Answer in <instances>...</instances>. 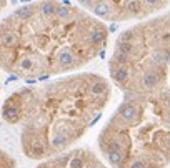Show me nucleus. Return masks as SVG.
I'll return each mask as SVG.
<instances>
[{"label": "nucleus", "mask_w": 170, "mask_h": 168, "mask_svg": "<svg viewBox=\"0 0 170 168\" xmlns=\"http://www.w3.org/2000/svg\"><path fill=\"white\" fill-rule=\"evenodd\" d=\"M107 42V25L80 5L32 2L0 20V70L25 80L72 73Z\"/></svg>", "instance_id": "1"}, {"label": "nucleus", "mask_w": 170, "mask_h": 168, "mask_svg": "<svg viewBox=\"0 0 170 168\" xmlns=\"http://www.w3.org/2000/svg\"><path fill=\"white\" fill-rule=\"evenodd\" d=\"M110 98L109 78L92 72L72 73L14 92L3 102L2 117L20 126V145L28 158L48 160L80 140Z\"/></svg>", "instance_id": "2"}, {"label": "nucleus", "mask_w": 170, "mask_h": 168, "mask_svg": "<svg viewBox=\"0 0 170 168\" xmlns=\"http://www.w3.org/2000/svg\"><path fill=\"white\" fill-rule=\"evenodd\" d=\"M112 168H165L170 163V82L123 92L98 135Z\"/></svg>", "instance_id": "3"}, {"label": "nucleus", "mask_w": 170, "mask_h": 168, "mask_svg": "<svg viewBox=\"0 0 170 168\" xmlns=\"http://www.w3.org/2000/svg\"><path fill=\"white\" fill-rule=\"evenodd\" d=\"M87 12L107 22H125L140 20L168 7V2H80Z\"/></svg>", "instance_id": "4"}, {"label": "nucleus", "mask_w": 170, "mask_h": 168, "mask_svg": "<svg viewBox=\"0 0 170 168\" xmlns=\"http://www.w3.org/2000/svg\"><path fill=\"white\" fill-rule=\"evenodd\" d=\"M35 168H110L89 148H75L44 160Z\"/></svg>", "instance_id": "5"}, {"label": "nucleus", "mask_w": 170, "mask_h": 168, "mask_svg": "<svg viewBox=\"0 0 170 168\" xmlns=\"http://www.w3.org/2000/svg\"><path fill=\"white\" fill-rule=\"evenodd\" d=\"M157 18H159V25H160V37H162L164 52H165V57H167V62L170 67V10L164 12Z\"/></svg>", "instance_id": "6"}, {"label": "nucleus", "mask_w": 170, "mask_h": 168, "mask_svg": "<svg viewBox=\"0 0 170 168\" xmlns=\"http://www.w3.org/2000/svg\"><path fill=\"white\" fill-rule=\"evenodd\" d=\"M15 166H17L15 158L0 148V168H15Z\"/></svg>", "instance_id": "7"}, {"label": "nucleus", "mask_w": 170, "mask_h": 168, "mask_svg": "<svg viewBox=\"0 0 170 168\" xmlns=\"http://www.w3.org/2000/svg\"><path fill=\"white\" fill-rule=\"evenodd\" d=\"M7 5H9V2H5V0H0V14L3 12V9H5Z\"/></svg>", "instance_id": "8"}]
</instances>
